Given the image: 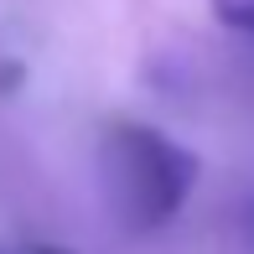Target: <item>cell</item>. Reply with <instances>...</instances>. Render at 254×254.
<instances>
[{"instance_id": "6da1fadb", "label": "cell", "mask_w": 254, "mask_h": 254, "mask_svg": "<svg viewBox=\"0 0 254 254\" xmlns=\"http://www.w3.org/2000/svg\"><path fill=\"white\" fill-rule=\"evenodd\" d=\"M99 177L109 213L130 234H156L187 207L192 187L202 177V161L182 140L161 135L156 125L114 120L99 140Z\"/></svg>"}, {"instance_id": "7a4b0ae2", "label": "cell", "mask_w": 254, "mask_h": 254, "mask_svg": "<svg viewBox=\"0 0 254 254\" xmlns=\"http://www.w3.org/2000/svg\"><path fill=\"white\" fill-rule=\"evenodd\" d=\"M213 16L223 21L228 31H239V37L254 42V0H213Z\"/></svg>"}, {"instance_id": "3957f363", "label": "cell", "mask_w": 254, "mask_h": 254, "mask_svg": "<svg viewBox=\"0 0 254 254\" xmlns=\"http://www.w3.org/2000/svg\"><path fill=\"white\" fill-rule=\"evenodd\" d=\"M31 254H73V249H57V244H37Z\"/></svg>"}]
</instances>
